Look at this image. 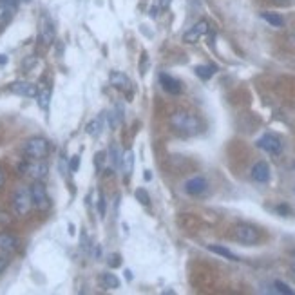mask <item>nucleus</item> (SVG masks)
Instances as JSON below:
<instances>
[{
    "mask_svg": "<svg viewBox=\"0 0 295 295\" xmlns=\"http://www.w3.org/2000/svg\"><path fill=\"white\" fill-rule=\"evenodd\" d=\"M292 271H294V279H295V252L292 254Z\"/></svg>",
    "mask_w": 295,
    "mask_h": 295,
    "instance_id": "c9c22d12",
    "label": "nucleus"
},
{
    "mask_svg": "<svg viewBox=\"0 0 295 295\" xmlns=\"http://www.w3.org/2000/svg\"><path fill=\"white\" fill-rule=\"evenodd\" d=\"M78 169H80V156L74 154L69 160V172H78Z\"/></svg>",
    "mask_w": 295,
    "mask_h": 295,
    "instance_id": "c85d7f7f",
    "label": "nucleus"
},
{
    "mask_svg": "<svg viewBox=\"0 0 295 295\" xmlns=\"http://www.w3.org/2000/svg\"><path fill=\"white\" fill-rule=\"evenodd\" d=\"M105 212H107V201H105V196L100 194V199H98V214H100V218H105Z\"/></svg>",
    "mask_w": 295,
    "mask_h": 295,
    "instance_id": "bb28decb",
    "label": "nucleus"
},
{
    "mask_svg": "<svg viewBox=\"0 0 295 295\" xmlns=\"http://www.w3.org/2000/svg\"><path fill=\"white\" fill-rule=\"evenodd\" d=\"M20 171H22V174H29L35 181H42L44 177L48 176L49 167L44 160H33L31 163H22Z\"/></svg>",
    "mask_w": 295,
    "mask_h": 295,
    "instance_id": "423d86ee",
    "label": "nucleus"
},
{
    "mask_svg": "<svg viewBox=\"0 0 295 295\" xmlns=\"http://www.w3.org/2000/svg\"><path fill=\"white\" fill-rule=\"evenodd\" d=\"M292 169H294V171H295V161H294V165H292Z\"/></svg>",
    "mask_w": 295,
    "mask_h": 295,
    "instance_id": "79ce46f5",
    "label": "nucleus"
},
{
    "mask_svg": "<svg viewBox=\"0 0 295 295\" xmlns=\"http://www.w3.org/2000/svg\"><path fill=\"white\" fill-rule=\"evenodd\" d=\"M172 127L187 136H194L201 130V122L192 112H176L171 116Z\"/></svg>",
    "mask_w": 295,
    "mask_h": 295,
    "instance_id": "f257e3e1",
    "label": "nucleus"
},
{
    "mask_svg": "<svg viewBox=\"0 0 295 295\" xmlns=\"http://www.w3.org/2000/svg\"><path fill=\"white\" fill-rule=\"evenodd\" d=\"M101 130H103V116H98L96 120L89 122L87 127H85V132L93 138H98L101 134Z\"/></svg>",
    "mask_w": 295,
    "mask_h": 295,
    "instance_id": "a211bd4d",
    "label": "nucleus"
},
{
    "mask_svg": "<svg viewBox=\"0 0 295 295\" xmlns=\"http://www.w3.org/2000/svg\"><path fill=\"white\" fill-rule=\"evenodd\" d=\"M134 196H136V199L140 201L142 205H145V207H147L148 203H150V196H148V192L145 189H138L134 192Z\"/></svg>",
    "mask_w": 295,
    "mask_h": 295,
    "instance_id": "393cba45",
    "label": "nucleus"
},
{
    "mask_svg": "<svg viewBox=\"0 0 295 295\" xmlns=\"http://www.w3.org/2000/svg\"><path fill=\"white\" fill-rule=\"evenodd\" d=\"M15 11H17V6L0 0V29L6 27V25L11 22V18L15 17Z\"/></svg>",
    "mask_w": 295,
    "mask_h": 295,
    "instance_id": "2eb2a0df",
    "label": "nucleus"
},
{
    "mask_svg": "<svg viewBox=\"0 0 295 295\" xmlns=\"http://www.w3.org/2000/svg\"><path fill=\"white\" fill-rule=\"evenodd\" d=\"M36 103L42 111H49V103H51V91L49 89H38L36 95Z\"/></svg>",
    "mask_w": 295,
    "mask_h": 295,
    "instance_id": "aec40b11",
    "label": "nucleus"
},
{
    "mask_svg": "<svg viewBox=\"0 0 295 295\" xmlns=\"http://www.w3.org/2000/svg\"><path fill=\"white\" fill-rule=\"evenodd\" d=\"M4 2H9V4H13V6H17L20 0H4Z\"/></svg>",
    "mask_w": 295,
    "mask_h": 295,
    "instance_id": "58836bf2",
    "label": "nucleus"
},
{
    "mask_svg": "<svg viewBox=\"0 0 295 295\" xmlns=\"http://www.w3.org/2000/svg\"><path fill=\"white\" fill-rule=\"evenodd\" d=\"M273 286H275V290H277L279 294H286V295H294V290L290 288L288 284H284L283 281H275L273 283Z\"/></svg>",
    "mask_w": 295,
    "mask_h": 295,
    "instance_id": "a878e982",
    "label": "nucleus"
},
{
    "mask_svg": "<svg viewBox=\"0 0 295 295\" xmlns=\"http://www.w3.org/2000/svg\"><path fill=\"white\" fill-rule=\"evenodd\" d=\"M255 145H257L261 150H265V152H268V154H281V150H283V143H281V140L273 134L261 136Z\"/></svg>",
    "mask_w": 295,
    "mask_h": 295,
    "instance_id": "1a4fd4ad",
    "label": "nucleus"
},
{
    "mask_svg": "<svg viewBox=\"0 0 295 295\" xmlns=\"http://www.w3.org/2000/svg\"><path fill=\"white\" fill-rule=\"evenodd\" d=\"M277 210H279V212H283V214H288L290 212L288 207H283V205H281V207H277Z\"/></svg>",
    "mask_w": 295,
    "mask_h": 295,
    "instance_id": "e433bc0d",
    "label": "nucleus"
},
{
    "mask_svg": "<svg viewBox=\"0 0 295 295\" xmlns=\"http://www.w3.org/2000/svg\"><path fill=\"white\" fill-rule=\"evenodd\" d=\"M103 161H105V152H98V154H96L95 165L98 167L100 171H101V167H103Z\"/></svg>",
    "mask_w": 295,
    "mask_h": 295,
    "instance_id": "7c9ffc66",
    "label": "nucleus"
},
{
    "mask_svg": "<svg viewBox=\"0 0 295 295\" xmlns=\"http://www.w3.org/2000/svg\"><path fill=\"white\" fill-rule=\"evenodd\" d=\"M252 179L257 183H268L270 181V167L266 161H257L252 167Z\"/></svg>",
    "mask_w": 295,
    "mask_h": 295,
    "instance_id": "ddd939ff",
    "label": "nucleus"
},
{
    "mask_svg": "<svg viewBox=\"0 0 295 295\" xmlns=\"http://www.w3.org/2000/svg\"><path fill=\"white\" fill-rule=\"evenodd\" d=\"M160 83L169 95H179L181 93V83L177 82L176 78H172L171 74H167V73L160 74Z\"/></svg>",
    "mask_w": 295,
    "mask_h": 295,
    "instance_id": "4468645a",
    "label": "nucleus"
},
{
    "mask_svg": "<svg viewBox=\"0 0 295 295\" xmlns=\"http://www.w3.org/2000/svg\"><path fill=\"white\" fill-rule=\"evenodd\" d=\"M169 6H171V0H160V7H161V9H167Z\"/></svg>",
    "mask_w": 295,
    "mask_h": 295,
    "instance_id": "72a5a7b5",
    "label": "nucleus"
},
{
    "mask_svg": "<svg viewBox=\"0 0 295 295\" xmlns=\"http://www.w3.org/2000/svg\"><path fill=\"white\" fill-rule=\"evenodd\" d=\"M207 33H208V22L207 20H199V22H196V24L185 33L183 42H187V44H196V42L199 40V38H203Z\"/></svg>",
    "mask_w": 295,
    "mask_h": 295,
    "instance_id": "9d476101",
    "label": "nucleus"
},
{
    "mask_svg": "<svg viewBox=\"0 0 295 295\" xmlns=\"http://www.w3.org/2000/svg\"><path fill=\"white\" fill-rule=\"evenodd\" d=\"M275 2H277V4H288L290 0H275Z\"/></svg>",
    "mask_w": 295,
    "mask_h": 295,
    "instance_id": "a19ab883",
    "label": "nucleus"
},
{
    "mask_svg": "<svg viewBox=\"0 0 295 295\" xmlns=\"http://www.w3.org/2000/svg\"><path fill=\"white\" fill-rule=\"evenodd\" d=\"M122 257H120V254H112L111 257H109V266L111 268H118L120 265H122Z\"/></svg>",
    "mask_w": 295,
    "mask_h": 295,
    "instance_id": "c756f323",
    "label": "nucleus"
},
{
    "mask_svg": "<svg viewBox=\"0 0 295 295\" xmlns=\"http://www.w3.org/2000/svg\"><path fill=\"white\" fill-rule=\"evenodd\" d=\"M216 71H218L216 65H196L194 67L196 76H199L201 80H210L216 74Z\"/></svg>",
    "mask_w": 295,
    "mask_h": 295,
    "instance_id": "6ab92c4d",
    "label": "nucleus"
},
{
    "mask_svg": "<svg viewBox=\"0 0 295 295\" xmlns=\"http://www.w3.org/2000/svg\"><path fill=\"white\" fill-rule=\"evenodd\" d=\"M109 80H111V85H114V87L120 89V91H129L130 85H132L129 78L120 71H112L111 74H109Z\"/></svg>",
    "mask_w": 295,
    "mask_h": 295,
    "instance_id": "dca6fc26",
    "label": "nucleus"
},
{
    "mask_svg": "<svg viewBox=\"0 0 295 295\" xmlns=\"http://www.w3.org/2000/svg\"><path fill=\"white\" fill-rule=\"evenodd\" d=\"M38 36L44 46H53L54 38H56V31H54L53 20L48 15H42L40 18V29H38Z\"/></svg>",
    "mask_w": 295,
    "mask_h": 295,
    "instance_id": "0eeeda50",
    "label": "nucleus"
},
{
    "mask_svg": "<svg viewBox=\"0 0 295 295\" xmlns=\"http://www.w3.org/2000/svg\"><path fill=\"white\" fill-rule=\"evenodd\" d=\"M33 207V199H31V192L29 189H24V187H20V189L15 190V194H13V210L17 216H27Z\"/></svg>",
    "mask_w": 295,
    "mask_h": 295,
    "instance_id": "20e7f679",
    "label": "nucleus"
},
{
    "mask_svg": "<svg viewBox=\"0 0 295 295\" xmlns=\"http://www.w3.org/2000/svg\"><path fill=\"white\" fill-rule=\"evenodd\" d=\"M208 250H210V252H214V254L221 255V257H224V259L239 261V257H237L234 252H230L228 248H224V246H219V245H210V246H208Z\"/></svg>",
    "mask_w": 295,
    "mask_h": 295,
    "instance_id": "4be33fe9",
    "label": "nucleus"
},
{
    "mask_svg": "<svg viewBox=\"0 0 295 295\" xmlns=\"http://www.w3.org/2000/svg\"><path fill=\"white\" fill-rule=\"evenodd\" d=\"M109 161H111V165L114 169H120V163H122V152H120V148L116 145H111L109 147Z\"/></svg>",
    "mask_w": 295,
    "mask_h": 295,
    "instance_id": "b1692460",
    "label": "nucleus"
},
{
    "mask_svg": "<svg viewBox=\"0 0 295 295\" xmlns=\"http://www.w3.org/2000/svg\"><path fill=\"white\" fill-rule=\"evenodd\" d=\"M101 284H103L105 288L116 290L120 288V279L116 277L114 273H101Z\"/></svg>",
    "mask_w": 295,
    "mask_h": 295,
    "instance_id": "5701e85b",
    "label": "nucleus"
},
{
    "mask_svg": "<svg viewBox=\"0 0 295 295\" xmlns=\"http://www.w3.org/2000/svg\"><path fill=\"white\" fill-rule=\"evenodd\" d=\"M120 167H122V171H123V176L129 177L130 174H132V171H134V152H132V150H127L125 154H122V163H120Z\"/></svg>",
    "mask_w": 295,
    "mask_h": 295,
    "instance_id": "f3484780",
    "label": "nucleus"
},
{
    "mask_svg": "<svg viewBox=\"0 0 295 295\" xmlns=\"http://www.w3.org/2000/svg\"><path fill=\"white\" fill-rule=\"evenodd\" d=\"M4 183H6V174H4V171L0 169V189L4 187Z\"/></svg>",
    "mask_w": 295,
    "mask_h": 295,
    "instance_id": "473e14b6",
    "label": "nucleus"
},
{
    "mask_svg": "<svg viewBox=\"0 0 295 295\" xmlns=\"http://www.w3.org/2000/svg\"><path fill=\"white\" fill-rule=\"evenodd\" d=\"M150 17H158V7H150Z\"/></svg>",
    "mask_w": 295,
    "mask_h": 295,
    "instance_id": "4c0bfd02",
    "label": "nucleus"
},
{
    "mask_svg": "<svg viewBox=\"0 0 295 295\" xmlns=\"http://www.w3.org/2000/svg\"><path fill=\"white\" fill-rule=\"evenodd\" d=\"M234 237H236L239 243H243V245H255V243L259 241L261 236H259V230H257L255 226L241 223L234 228Z\"/></svg>",
    "mask_w": 295,
    "mask_h": 295,
    "instance_id": "39448f33",
    "label": "nucleus"
},
{
    "mask_svg": "<svg viewBox=\"0 0 295 295\" xmlns=\"http://www.w3.org/2000/svg\"><path fill=\"white\" fill-rule=\"evenodd\" d=\"M207 189H208V181L203 176L190 177L189 181L185 183V192L190 196H201L203 192H207Z\"/></svg>",
    "mask_w": 295,
    "mask_h": 295,
    "instance_id": "9b49d317",
    "label": "nucleus"
},
{
    "mask_svg": "<svg viewBox=\"0 0 295 295\" xmlns=\"http://www.w3.org/2000/svg\"><path fill=\"white\" fill-rule=\"evenodd\" d=\"M51 150V145L46 138L42 136H35V138H29L27 142L24 143V156L29 158V160H44L46 156Z\"/></svg>",
    "mask_w": 295,
    "mask_h": 295,
    "instance_id": "f03ea898",
    "label": "nucleus"
},
{
    "mask_svg": "<svg viewBox=\"0 0 295 295\" xmlns=\"http://www.w3.org/2000/svg\"><path fill=\"white\" fill-rule=\"evenodd\" d=\"M7 64V56L6 54H0V65H6Z\"/></svg>",
    "mask_w": 295,
    "mask_h": 295,
    "instance_id": "f704fd0d",
    "label": "nucleus"
},
{
    "mask_svg": "<svg viewBox=\"0 0 295 295\" xmlns=\"http://www.w3.org/2000/svg\"><path fill=\"white\" fill-rule=\"evenodd\" d=\"M261 18L263 20H266L270 25H273V27H283L284 25V18L279 15V13H270V11H265L261 13Z\"/></svg>",
    "mask_w": 295,
    "mask_h": 295,
    "instance_id": "412c9836",
    "label": "nucleus"
},
{
    "mask_svg": "<svg viewBox=\"0 0 295 295\" xmlns=\"http://www.w3.org/2000/svg\"><path fill=\"white\" fill-rule=\"evenodd\" d=\"M9 254H4V252H2V254H0V275H2V273H4V271H6V268L7 266H9Z\"/></svg>",
    "mask_w": 295,
    "mask_h": 295,
    "instance_id": "cd10ccee",
    "label": "nucleus"
},
{
    "mask_svg": "<svg viewBox=\"0 0 295 295\" xmlns=\"http://www.w3.org/2000/svg\"><path fill=\"white\" fill-rule=\"evenodd\" d=\"M9 91L17 96H24V98H36L38 95V87L35 83L25 82V80H18V82L9 83Z\"/></svg>",
    "mask_w": 295,
    "mask_h": 295,
    "instance_id": "6e6552de",
    "label": "nucleus"
},
{
    "mask_svg": "<svg viewBox=\"0 0 295 295\" xmlns=\"http://www.w3.org/2000/svg\"><path fill=\"white\" fill-rule=\"evenodd\" d=\"M18 239L17 236H13L9 232H0V252H4V254H15L18 250Z\"/></svg>",
    "mask_w": 295,
    "mask_h": 295,
    "instance_id": "f8f14e48",
    "label": "nucleus"
},
{
    "mask_svg": "<svg viewBox=\"0 0 295 295\" xmlns=\"http://www.w3.org/2000/svg\"><path fill=\"white\" fill-rule=\"evenodd\" d=\"M150 177H152V176H150V171H145V179H147V181H148Z\"/></svg>",
    "mask_w": 295,
    "mask_h": 295,
    "instance_id": "ea45409f",
    "label": "nucleus"
},
{
    "mask_svg": "<svg viewBox=\"0 0 295 295\" xmlns=\"http://www.w3.org/2000/svg\"><path fill=\"white\" fill-rule=\"evenodd\" d=\"M35 62H36V60L33 58V56H29V58L25 60V62H24V69H25V71H27V69H29L31 65H35Z\"/></svg>",
    "mask_w": 295,
    "mask_h": 295,
    "instance_id": "2f4dec72",
    "label": "nucleus"
},
{
    "mask_svg": "<svg viewBox=\"0 0 295 295\" xmlns=\"http://www.w3.org/2000/svg\"><path fill=\"white\" fill-rule=\"evenodd\" d=\"M31 199H33V207L38 212H48L51 208V197L48 194V189L42 181H33V185L29 187Z\"/></svg>",
    "mask_w": 295,
    "mask_h": 295,
    "instance_id": "7ed1b4c3",
    "label": "nucleus"
}]
</instances>
